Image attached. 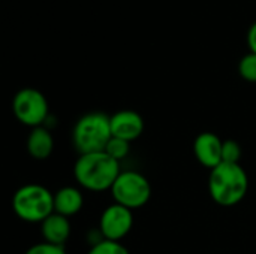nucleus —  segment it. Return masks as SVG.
Here are the masks:
<instances>
[{
  "mask_svg": "<svg viewBox=\"0 0 256 254\" xmlns=\"http://www.w3.org/2000/svg\"><path fill=\"white\" fill-rule=\"evenodd\" d=\"M111 195L116 204L134 211L147 205L152 196V186L142 174L136 171H122L111 187Z\"/></svg>",
  "mask_w": 256,
  "mask_h": 254,
  "instance_id": "nucleus-5",
  "label": "nucleus"
},
{
  "mask_svg": "<svg viewBox=\"0 0 256 254\" xmlns=\"http://www.w3.org/2000/svg\"><path fill=\"white\" fill-rule=\"evenodd\" d=\"M84 205V196L80 189L76 187H62L54 193V213L64 216V217H72L81 211Z\"/></svg>",
  "mask_w": 256,
  "mask_h": 254,
  "instance_id": "nucleus-11",
  "label": "nucleus"
},
{
  "mask_svg": "<svg viewBox=\"0 0 256 254\" xmlns=\"http://www.w3.org/2000/svg\"><path fill=\"white\" fill-rule=\"evenodd\" d=\"M111 138V120L104 112L82 115L72 130V142L80 154L105 151Z\"/></svg>",
  "mask_w": 256,
  "mask_h": 254,
  "instance_id": "nucleus-3",
  "label": "nucleus"
},
{
  "mask_svg": "<svg viewBox=\"0 0 256 254\" xmlns=\"http://www.w3.org/2000/svg\"><path fill=\"white\" fill-rule=\"evenodd\" d=\"M40 232L45 243L54 246H64V243L70 237V222L68 217L52 213L40 223Z\"/></svg>",
  "mask_w": 256,
  "mask_h": 254,
  "instance_id": "nucleus-10",
  "label": "nucleus"
},
{
  "mask_svg": "<svg viewBox=\"0 0 256 254\" xmlns=\"http://www.w3.org/2000/svg\"><path fill=\"white\" fill-rule=\"evenodd\" d=\"M238 73L248 82H256V54H246L238 63Z\"/></svg>",
  "mask_w": 256,
  "mask_h": 254,
  "instance_id": "nucleus-15",
  "label": "nucleus"
},
{
  "mask_svg": "<svg viewBox=\"0 0 256 254\" xmlns=\"http://www.w3.org/2000/svg\"><path fill=\"white\" fill-rule=\"evenodd\" d=\"M134 211L112 204L106 207L99 220V231L104 240L120 243L134 228Z\"/></svg>",
  "mask_w": 256,
  "mask_h": 254,
  "instance_id": "nucleus-7",
  "label": "nucleus"
},
{
  "mask_svg": "<svg viewBox=\"0 0 256 254\" xmlns=\"http://www.w3.org/2000/svg\"><path fill=\"white\" fill-rule=\"evenodd\" d=\"M15 118L27 127H40L48 118L50 106L46 97L36 88H22L12 99Z\"/></svg>",
  "mask_w": 256,
  "mask_h": 254,
  "instance_id": "nucleus-6",
  "label": "nucleus"
},
{
  "mask_svg": "<svg viewBox=\"0 0 256 254\" xmlns=\"http://www.w3.org/2000/svg\"><path fill=\"white\" fill-rule=\"evenodd\" d=\"M12 210L26 223H42L54 213V195L40 184H26L14 193Z\"/></svg>",
  "mask_w": 256,
  "mask_h": 254,
  "instance_id": "nucleus-4",
  "label": "nucleus"
},
{
  "mask_svg": "<svg viewBox=\"0 0 256 254\" xmlns=\"http://www.w3.org/2000/svg\"><path fill=\"white\" fill-rule=\"evenodd\" d=\"M24 254H66V250L63 246H54L48 243H39L32 246Z\"/></svg>",
  "mask_w": 256,
  "mask_h": 254,
  "instance_id": "nucleus-17",
  "label": "nucleus"
},
{
  "mask_svg": "<svg viewBox=\"0 0 256 254\" xmlns=\"http://www.w3.org/2000/svg\"><path fill=\"white\" fill-rule=\"evenodd\" d=\"M249 189V178L240 163H220L212 169L208 177V192L212 199L220 207L238 205Z\"/></svg>",
  "mask_w": 256,
  "mask_h": 254,
  "instance_id": "nucleus-2",
  "label": "nucleus"
},
{
  "mask_svg": "<svg viewBox=\"0 0 256 254\" xmlns=\"http://www.w3.org/2000/svg\"><path fill=\"white\" fill-rule=\"evenodd\" d=\"M248 45L250 48V52H255L256 54V22L249 28V33H248Z\"/></svg>",
  "mask_w": 256,
  "mask_h": 254,
  "instance_id": "nucleus-18",
  "label": "nucleus"
},
{
  "mask_svg": "<svg viewBox=\"0 0 256 254\" xmlns=\"http://www.w3.org/2000/svg\"><path fill=\"white\" fill-rule=\"evenodd\" d=\"M87 254H130L122 243L100 240L99 243L93 244Z\"/></svg>",
  "mask_w": 256,
  "mask_h": 254,
  "instance_id": "nucleus-14",
  "label": "nucleus"
},
{
  "mask_svg": "<svg viewBox=\"0 0 256 254\" xmlns=\"http://www.w3.org/2000/svg\"><path fill=\"white\" fill-rule=\"evenodd\" d=\"M242 147L237 141L228 139L224 141V148H222V159L225 163H240L242 159ZM222 162V163H224Z\"/></svg>",
  "mask_w": 256,
  "mask_h": 254,
  "instance_id": "nucleus-16",
  "label": "nucleus"
},
{
  "mask_svg": "<svg viewBox=\"0 0 256 254\" xmlns=\"http://www.w3.org/2000/svg\"><path fill=\"white\" fill-rule=\"evenodd\" d=\"M105 153L120 163L122 160H124L129 156V153H130V142L112 136L110 139L106 148H105Z\"/></svg>",
  "mask_w": 256,
  "mask_h": 254,
  "instance_id": "nucleus-13",
  "label": "nucleus"
},
{
  "mask_svg": "<svg viewBox=\"0 0 256 254\" xmlns=\"http://www.w3.org/2000/svg\"><path fill=\"white\" fill-rule=\"evenodd\" d=\"M222 148H224V141L216 133L212 132L200 133L194 142V154L196 160L208 169H214L224 162Z\"/></svg>",
  "mask_w": 256,
  "mask_h": 254,
  "instance_id": "nucleus-9",
  "label": "nucleus"
},
{
  "mask_svg": "<svg viewBox=\"0 0 256 254\" xmlns=\"http://www.w3.org/2000/svg\"><path fill=\"white\" fill-rule=\"evenodd\" d=\"M120 174V163L105 151L80 154L74 166V177L76 183L90 192L111 190Z\"/></svg>",
  "mask_w": 256,
  "mask_h": 254,
  "instance_id": "nucleus-1",
  "label": "nucleus"
},
{
  "mask_svg": "<svg viewBox=\"0 0 256 254\" xmlns=\"http://www.w3.org/2000/svg\"><path fill=\"white\" fill-rule=\"evenodd\" d=\"M54 150V139L48 129L44 126L32 129L27 138V151L34 160H46Z\"/></svg>",
  "mask_w": 256,
  "mask_h": 254,
  "instance_id": "nucleus-12",
  "label": "nucleus"
},
{
  "mask_svg": "<svg viewBox=\"0 0 256 254\" xmlns=\"http://www.w3.org/2000/svg\"><path fill=\"white\" fill-rule=\"evenodd\" d=\"M111 120V133L114 138L134 142L144 132L142 117L132 109H122L110 117Z\"/></svg>",
  "mask_w": 256,
  "mask_h": 254,
  "instance_id": "nucleus-8",
  "label": "nucleus"
}]
</instances>
